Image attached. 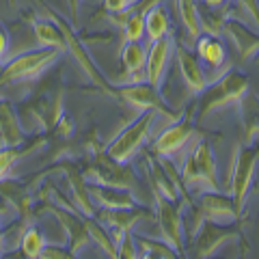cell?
Listing matches in <instances>:
<instances>
[{
	"mask_svg": "<svg viewBox=\"0 0 259 259\" xmlns=\"http://www.w3.org/2000/svg\"><path fill=\"white\" fill-rule=\"evenodd\" d=\"M149 216L147 205H136V207H125V209H112V207H102L95 212V218L100 221L106 229L110 231L112 240H119L123 233L132 231L134 225Z\"/></svg>",
	"mask_w": 259,
	"mask_h": 259,
	"instance_id": "17",
	"label": "cell"
},
{
	"mask_svg": "<svg viewBox=\"0 0 259 259\" xmlns=\"http://www.w3.org/2000/svg\"><path fill=\"white\" fill-rule=\"evenodd\" d=\"M115 89V100L123 102L127 106L136 110H156L158 115H166L171 119H177L180 115L168 106L162 97L160 89L151 87L147 80H139V82H123V84H112Z\"/></svg>",
	"mask_w": 259,
	"mask_h": 259,
	"instance_id": "9",
	"label": "cell"
},
{
	"mask_svg": "<svg viewBox=\"0 0 259 259\" xmlns=\"http://www.w3.org/2000/svg\"><path fill=\"white\" fill-rule=\"evenodd\" d=\"M37 5L41 7V11H46L48 18H50V20L56 24V26H59L61 35H63V41H65V52H69V54L76 59V63L80 65V69L84 71V76L91 80L93 91L104 93V95H108V97H112V100H115V89H112V84L106 80V76L102 74V69L97 67V63L91 59V54L87 52L84 41L78 37V32L74 30V24L67 22L65 18H61V15L54 11V7H50V5L46 3V0H37Z\"/></svg>",
	"mask_w": 259,
	"mask_h": 259,
	"instance_id": "3",
	"label": "cell"
},
{
	"mask_svg": "<svg viewBox=\"0 0 259 259\" xmlns=\"http://www.w3.org/2000/svg\"><path fill=\"white\" fill-rule=\"evenodd\" d=\"M89 194L91 199L97 201L102 207H112V209H125V207H136L145 205L132 190L125 188H115V186H102V184H89Z\"/></svg>",
	"mask_w": 259,
	"mask_h": 259,
	"instance_id": "22",
	"label": "cell"
},
{
	"mask_svg": "<svg viewBox=\"0 0 259 259\" xmlns=\"http://www.w3.org/2000/svg\"><path fill=\"white\" fill-rule=\"evenodd\" d=\"M5 240H7V236H5V231L0 229V257L5 255Z\"/></svg>",
	"mask_w": 259,
	"mask_h": 259,
	"instance_id": "39",
	"label": "cell"
},
{
	"mask_svg": "<svg viewBox=\"0 0 259 259\" xmlns=\"http://www.w3.org/2000/svg\"><path fill=\"white\" fill-rule=\"evenodd\" d=\"M0 139H3V145H9V147L26 143V134L22 130L18 112L3 97H0Z\"/></svg>",
	"mask_w": 259,
	"mask_h": 259,
	"instance_id": "24",
	"label": "cell"
},
{
	"mask_svg": "<svg viewBox=\"0 0 259 259\" xmlns=\"http://www.w3.org/2000/svg\"><path fill=\"white\" fill-rule=\"evenodd\" d=\"M248 91H250L248 76L229 65L221 76L212 80L197 95V123L205 121L214 110H221L225 106H242Z\"/></svg>",
	"mask_w": 259,
	"mask_h": 259,
	"instance_id": "2",
	"label": "cell"
},
{
	"mask_svg": "<svg viewBox=\"0 0 259 259\" xmlns=\"http://www.w3.org/2000/svg\"><path fill=\"white\" fill-rule=\"evenodd\" d=\"M48 143L46 134H37L35 139H30L28 143H22V145H13V147H9V145H3V149H0V180H5V177H9L15 162H18L20 158L28 156L30 151H35L37 147H44V145Z\"/></svg>",
	"mask_w": 259,
	"mask_h": 259,
	"instance_id": "26",
	"label": "cell"
},
{
	"mask_svg": "<svg viewBox=\"0 0 259 259\" xmlns=\"http://www.w3.org/2000/svg\"><path fill=\"white\" fill-rule=\"evenodd\" d=\"M80 3L82 0H67V7H69V15H71V24H78V13H80Z\"/></svg>",
	"mask_w": 259,
	"mask_h": 259,
	"instance_id": "36",
	"label": "cell"
},
{
	"mask_svg": "<svg viewBox=\"0 0 259 259\" xmlns=\"http://www.w3.org/2000/svg\"><path fill=\"white\" fill-rule=\"evenodd\" d=\"M115 248H117V257L121 259H136L141 257L139 255V248H136V242H134V233L127 231L123 233L117 242H115Z\"/></svg>",
	"mask_w": 259,
	"mask_h": 259,
	"instance_id": "31",
	"label": "cell"
},
{
	"mask_svg": "<svg viewBox=\"0 0 259 259\" xmlns=\"http://www.w3.org/2000/svg\"><path fill=\"white\" fill-rule=\"evenodd\" d=\"M194 54H197L199 61H203L209 69L223 71L227 69V48L221 41V37L216 35H207V32H201V35L194 39Z\"/></svg>",
	"mask_w": 259,
	"mask_h": 259,
	"instance_id": "23",
	"label": "cell"
},
{
	"mask_svg": "<svg viewBox=\"0 0 259 259\" xmlns=\"http://www.w3.org/2000/svg\"><path fill=\"white\" fill-rule=\"evenodd\" d=\"M168 32H171L168 15L160 5H156L153 9H149L147 15H145V35H147L149 44H151V41H156V39L168 35Z\"/></svg>",
	"mask_w": 259,
	"mask_h": 259,
	"instance_id": "28",
	"label": "cell"
},
{
	"mask_svg": "<svg viewBox=\"0 0 259 259\" xmlns=\"http://www.w3.org/2000/svg\"><path fill=\"white\" fill-rule=\"evenodd\" d=\"M71 257L74 255L69 253V248H63L59 244H44L37 259H71Z\"/></svg>",
	"mask_w": 259,
	"mask_h": 259,
	"instance_id": "32",
	"label": "cell"
},
{
	"mask_svg": "<svg viewBox=\"0 0 259 259\" xmlns=\"http://www.w3.org/2000/svg\"><path fill=\"white\" fill-rule=\"evenodd\" d=\"M52 171H61L67 180L69 188H71V205H74L80 214L84 216H95V205H93V199L89 194V182L84 180L80 166L74 164V162H67V160H61Z\"/></svg>",
	"mask_w": 259,
	"mask_h": 259,
	"instance_id": "19",
	"label": "cell"
},
{
	"mask_svg": "<svg viewBox=\"0 0 259 259\" xmlns=\"http://www.w3.org/2000/svg\"><path fill=\"white\" fill-rule=\"evenodd\" d=\"M9 5L13 7V9H18V0H9Z\"/></svg>",
	"mask_w": 259,
	"mask_h": 259,
	"instance_id": "40",
	"label": "cell"
},
{
	"mask_svg": "<svg viewBox=\"0 0 259 259\" xmlns=\"http://www.w3.org/2000/svg\"><path fill=\"white\" fill-rule=\"evenodd\" d=\"M162 0H136L130 7L115 13H100L97 18H104L108 24L121 30V44L127 41H143L145 37V15L149 13Z\"/></svg>",
	"mask_w": 259,
	"mask_h": 259,
	"instance_id": "12",
	"label": "cell"
},
{
	"mask_svg": "<svg viewBox=\"0 0 259 259\" xmlns=\"http://www.w3.org/2000/svg\"><path fill=\"white\" fill-rule=\"evenodd\" d=\"M7 52H9V35H7V30L3 28V24H0V65L5 63Z\"/></svg>",
	"mask_w": 259,
	"mask_h": 259,
	"instance_id": "35",
	"label": "cell"
},
{
	"mask_svg": "<svg viewBox=\"0 0 259 259\" xmlns=\"http://www.w3.org/2000/svg\"><path fill=\"white\" fill-rule=\"evenodd\" d=\"M221 35H225L227 39L231 41L233 50L240 54L242 61H248L253 59L259 50V37H257V30L253 28L250 30L248 26L242 20H238L231 11H227L225 20L221 24Z\"/></svg>",
	"mask_w": 259,
	"mask_h": 259,
	"instance_id": "16",
	"label": "cell"
},
{
	"mask_svg": "<svg viewBox=\"0 0 259 259\" xmlns=\"http://www.w3.org/2000/svg\"><path fill=\"white\" fill-rule=\"evenodd\" d=\"M0 145H3V139H0Z\"/></svg>",
	"mask_w": 259,
	"mask_h": 259,
	"instance_id": "41",
	"label": "cell"
},
{
	"mask_svg": "<svg viewBox=\"0 0 259 259\" xmlns=\"http://www.w3.org/2000/svg\"><path fill=\"white\" fill-rule=\"evenodd\" d=\"M46 244V238L44 233L37 229L35 225H28L26 229L22 231V238H20V250H22V257H28V259H37L41 248Z\"/></svg>",
	"mask_w": 259,
	"mask_h": 259,
	"instance_id": "30",
	"label": "cell"
},
{
	"mask_svg": "<svg viewBox=\"0 0 259 259\" xmlns=\"http://www.w3.org/2000/svg\"><path fill=\"white\" fill-rule=\"evenodd\" d=\"M61 54L63 50H54V48H37V50L18 54L15 59L3 63V67H0V87L37 80L61 59Z\"/></svg>",
	"mask_w": 259,
	"mask_h": 259,
	"instance_id": "6",
	"label": "cell"
},
{
	"mask_svg": "<svg viewBox=\"0 0 259 259\" xmlns=\"http://www.w3.org/2000/svg\"><path fill=\"white\" fill-rule=\"evenodd\" d=\"M156 221L160 227V238L171 244L177 255H184V223H182V203L162 197L158 192H151Z\"/></svg>",
	"mask_w": 259,
	"mask_h": 259,
	"instance_id": "13",
	"label": "cell"
},
{
	"mask_svg": "<svg viewBox=\"0 0 259 259\" xmlns=\"http://www.w3.org/2000/svg\"><path fill=\"white\" fill-rule=\"evenodd\" d=\"M32 214L39 216V214H52L56 221H59L63 225L65 233H67V240H69V253L78 257L80 250H82L89 242H91V238H89V231H87V225H84V214L80 212H71V209L63 207V205H54L52 201H35L32 203Z\"/></svg>",
	"mask_w": 259,
	"mask_h": 259,
	"instance_id": "10",
	"label": "cell"
},
{
	"mask_svg": "<svg viewBox=\"0 0 259 259\" xmlns=\"http://www.w3.org/2000/svg\"><path fill=\"white\" fill-rule=\"evenodd\" d=\"M203 5H207V7H212V9H218V7H223L227 0H201Z\"/></svg>",
	"mask_w": 259,
	"mask_h": 259,
	"instance_id": "38",
	"label": "cell"
},
{
	"mask_svg": "<svg viewBox=\"0 0 259 259\" xmlns=\"http://www.w3.org/2000/svg\"><path fill=\"white\" fill-rule=\"evenodd\" d=\"M171 50H173L171 32L164 35V37H160V39H156V41H151L149 52H147V56H145V80H147L151 87H156V89L162 87V78H164Z\"/></svg>",
	"mask_w": 259,
	"mask_h": 259,
	"instance_id": "20",
	"label": "cell"
},
{
	"mask_svg": "<svg viewBox=\"0 0 259 259\" xmlns=\"http://www.w3.org/2000/svg\"><path fill=\"white\" fill-rule=\"evenodd\" d=\"M257 160H259V149L255 145L238 143L233 147L229 180H227V194L231 197L233 205H236V212L240 216H244L248 192L255 180V171H257Z\"/></svg>",
	"mask_w": 259,
	"mask_h": 259,
	"instance_id": "5",
	"label": "cell"
},
{
	"mask_svg": "<svg viewBox=\"0 0 259 259\" xmlns=\"http://www.w3.org/2000/svg\"><path fill=\"white\" fill-rule=\"evenodd\" d=\"M63 95H65V89L63 84H56L54 89H41L39 93H35V97L26 104L24 102V108H26V112L37 121L39 130L46 134L48 130H50L56 119H59L63 115Z\"/></svg>",
	"mask_w": 259,
	"mask_h": 259,
	"instance_id": "14",
	"label": "cell"
},
{
	"mask_svg": "<svg viewBox=\"0 0 259 259\" xmlns=\"http://www.w3.org/2000/svg\"><path fill=\"white\" fill-rule=\"evenodd\" d=\"M194 212H197V223L212 221L218 225H231L244 218L236 212V205H233L229 194L221 190H201V197H199V203L194 205Z\"/></svg>",
	"mask_w": 259,
	"mask_h": 259,
	"instance_id": "15",
	"label": "cell"
},
{
	"mask_svg": "<svg viewBox=\"0 0 259 259\" xmlns=\"http://www.w3.org/2000/svg\"><path fill=\"white\" fill-rule=\"evenodd\" d=\"M242 225H244V218L238 223L231 225H218L212 221H199L194 227V257L205 259L216 255V250H221V246H225L227 242L238 240L242 236Z\"/></svg>",
	"mask_w": 259,
	"mask_h": 259,
	"instance_id": "11",
	"label": "cell"
},
{
	"mask_svg": "<svg viewBox=\"0 0 259 259\" xmlns=\"http://www.w3.org/2000/svg\"><path fill=\"white\" fill-rule=\"evenodd\" d=\"M156 119H158L156 110H141V115L132 123H127L115 139L104 145V151L117 162H130L141 151L145 141L149 139Z\"/></svg>",
	"mask_w": 259,
	"mask_h": 259,
	"instance_id": "7",
	"label": "cell"
},
{
	"mask_svg": "<svg viewBox=\"0 0 259 259\" xmlns=\"http://www.w3.org/2000/svg\"><path fill=\"white\" fill-rule=\"evenodd\" d=\"M24 20H28L32 32H35V41L39 48H54V50H63L65 52V41L59 26L50 20V18H37V15H24Z\"/></svg>",
	"mask_w": 259,
	"mask_h": 259,
	"instance_id": "25",
	"label": "cell"
},
{
	"mask_svg": "<svg viewBox=\"0 0 259 259\" xmlns=\"http://www.w3.org/2000/svg\"><path fill=\"white\" fill-rule=\"evenodd\" d=\"M177 13H180L182 26L188 32L190 41L194 44V39L203 32L201 30V11L197 0H177Z\"/></svg>",
	"mask_w": 259,
	"mask_h": 259,
	"instance_id": "27",
	"label": "cell"
},
{
	"mask_svg": "<svg viewBox=\"0 0 259 259\" xmlns=\"http://www.w3.org/2000/svg\"><path fill=\"white\" fill-rule=\"evenodd\" d=\"M9 209H11V205L7 203L3 197H0V221H3V216H5V214H9Z\"/></svg>",
	"mask_w": 259,
	"mask_h": 259,
	"instance_id": "37",
	"label": "cell"
},
{
	"mask_svg": "<svg viewBox=\"0 0 259 259\" xmlns=\"http://www.w3.org/2000/svg\"><path fill=\"white\" fill-rule=\"evenodd\" d=\"M84 149L89 151V158L84 160V164L80 166V171H82L84 180L89 184H102V186H115V188H125V190H132L136 197L141 199V194H139V175H136L134 166H130L127 162L112 160L108 153L104 151V145L97 141L95 134H91L84 141Z\"/></svg>",
	"mask_w": 259,
	"mask_h": 259,
	"instance_id": "1",
	"label": "cell"
},
{
	"mask_svg": "<svg viewBox=\"0 0 259 259\" xmlns=\"http://www.w3.org/2000/svg\"><path fill=\"white\" fill-rule=\"evenodd\" d=\"M136 0H102V13H115V11H121L130 7Z\"/></svg>",
	"mask_w": 259,
	"mask_h": 259,
	"instance_id": "34",
	"label": "cell"
},
{
	"mask_svg": "<svg viewBox=\"0 0 259 259\" xmlns=\"http://www.w3.org/2000/svg\"><path fill=\"white\" fill-rule=\"evenodd\" d=\"M186 190H218V168L212 145L205 139L194 141L190 151L186 153L180 168Z\"/></svg>",
	"mask_w": 259,
	"mask_h": 259,
	"instance_id": "4",
	"label": "cell"
},
{
	"mask_svg": "<svg viewBox=\"0 0 259 259\" xmlns=\"http://www.w3.org/2000/svg\"><path fill=\"white\" fill-rule=\"evenodd\" d=\"M134 242L136 248L141 250V257H156V259H175L180 257L173 250L171 244H166L164 240H153V238H145V236H136L134 233Z\"/></svg>",
	"mask_w": 259,
	"mask_h": 259,
	"instance_id": "29",
	"label": "cell"
},
{
	"mask_svg": "<svg viewBox=\"0 0 259 259\" xmlns=\"http://www.w3.org/2000/svg\"><path fill=\"white\" fill-rule=\"evenodd\" d=\"M173 48H175V54H177V63H180L182 78H184V82L192 95H199L212 80H216L223 74L221 71V74H216V76H207L203 65H201L197 54H194V50H190V48H186L182 44H173Z\"/></svg>",
	"mask_w": 259,
	"mask_h": 259,
	"instance_id": "18",
	"label": "cell"
},
{
	"mask_svg": "<svg viewBox=\"0 0 259 259\" xmlns=\"http://www.w3.org/2000/svg\"><path fill=\"white\" fill-rule=\"evenodd\" d=\"M194 130H197V100L184 110V115L173 119V123L151 143L149 153H153V156L173 158L177 151L188 147L190 139L194 136Z\"/></svg>",
	"mask_w": 259,
	"mask_h": 259,
	"instance_id": "8",
	"label": "cell"
},
{
	"mask_svg": "<svg viewBox=\"0 0 259 259\" xmlns=\"http://www.w3.org/2000/svg\"><path fill=\"white\" fill-rule=\"evenodd\" d=\"M233 3H238L242 9L248 13V18L253 20V26H257L259 24V5H257V0H233Z\"/></svg>",
	"mask_w": 259,
	"mask_h": 259,
	"instance_id": "33",
	"label": "cell"
},
{
	"mask_svg": "<svg viewBox=\"0 0 259 259\" xmlns=\"http://www.w3.org/2000/svg\"><path fill=\"white\" fill-rule=\"evenodd\" d=\"M145 46L141 41H127L121 44V76L117 80V84L123 82H139V80H145Z\"/></svg>",
	"mask_w": 259,
	"mask_h": 259,
	"instance_id": "21",
	"label": "cell"
}]
</instances>
